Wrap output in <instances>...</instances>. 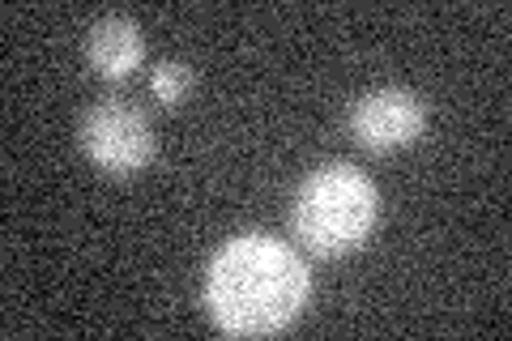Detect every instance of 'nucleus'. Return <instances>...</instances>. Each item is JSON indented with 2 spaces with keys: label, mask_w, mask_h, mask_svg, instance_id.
<instances>
[{
  "label": "nucleus",
  "mask_w": 512,
  "mask_h": 341,
  "mask_svg": "<svg viewBox=\"0 0 512 341\" xmlns=\"http://www.w3.org/2000/svg\"><path fill=\"white\" fill-rule=\"evenodd\" d=\"M312 295V273L286 239L248 231L227 239L205 273L210 320L231 337L282 333Z\"/></svg>",
  "instance_id": "f257e3e1"
},
{
  "label": "nucleus",
  "mask_w": 512,
  "mask_h": 341,
  "mask_svg": "<svg viewBox=\"0 0 512 341\" xmlns=\"http://www.w3.org/2000/svg\"><path fill=\"white\" fill-rule=\"evenodd\" d=\"M376 226V188L372 180L350 167V162H329L316 167L299 184L291 205V231L312 256H346L367 243Z\"/></svg>",
  "instance_id": "f03ea898"
},
{
  "label": "nucleus",
  "mask_w": 512,
  "mask_h": 341,
  "mask_svg": "<svg viewBox=\"0 0 512 341\" xmlns=\"http://www.w3.org/2000/svg\"><path fill=\"white\" fill-rule=\"evenodd\" d=\"M77 141H82V150L94 167L103 175H116V180L146 171L158 154V137H154V124L146 120V111H137L124 99L94 103L82 116V124H77Z\"/></svg>",
  "instance_id": "7ed1b4c3"
},
{
  "label": "nucleus",
  "mask_w": 512,
  "mask_h": 341,
  "mask_svg": "<svg viewBox=\"0 0 512 341\" xmlns=\"http://www.w3.org/2000/svg\"><path fill=\"white\" fill-rule=\"evenodd\" d=\"M427 128V99L406 86H380L367 90L350 107V137L367 154H393L423 137Z\"/></svg>",
  "instance_id": "20e7f679"
},
{
  "label": "nucleus",
  "mask_w": 512,
  "mask_h": 341,
  "mask_svg": "<svg viewBox=\"0 0 512 341\" xmlns=\"http://www.w3.org/2000/svg\"><path fill=\"white\" fill-rule=\"evenodd\" d=\"M86 60L90 69L99 73L103 81H128L141 60H146V35H141V26L133 18H120V13H107L90 26L86 35Z\"/></svg>",
  "instance_id": "39448f33"
},
{
  "label": "nucleus",
  "mask_w": 512,
  "mask_h": 341,
  "mask_svg": "<svg viewBox=\"0 0 512 341\" xmlns=\"http://www.w3.org/2000/svg\"><path fill=\"white\" fill-rule=\"evenodd\" d=\"M150 94H154L158 107L175 111L192 94V69L184 60H158L154 73H150Z\"/></svg>",
  "instance_id": "423d86ee"
}]
</instances>
